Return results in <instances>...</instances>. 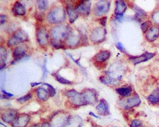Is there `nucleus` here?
I'll use <instances>...</instances> for the list:
<instances>
[{"label": "nucleus", "mask_w": 159, "mask_h": 127, "mask_svg": "<svg viewBox=\"0 0 159 127\" xmlns=\"http://www.w3.org/2000/svg\"><path fill=\"white\" fill-rule=\"evenodd\" d=\"M65 19V11L60 8H54L47 15V20L51 24H57Z\"/></svg>", "instance_id": "f257e3e1"}, {"label": "nucleus", "mask_w": 159, "mask_h": 127, "mask_svg": "<svg viewBox=\"0 0 159 127\" xmlns=\"http://www.w3.org/2000/svg\"><path fill=\"white\" fill-rule=\"evenodd\" d=\"M65 95H67L69 98L70 102L71 104H73L74 105L81 106L86 104L82 94H80L75 90H70L67 91V92L65 93Z\"/></svg>", "instance_id": "f03ea898"}, {"label": "nucleus", "mask_w": 159, "mask_h": 127, "mask_svg": "<svg viewBox=\"0 0 159 127\" xmlns=\"http://www.w3.org/2000/svg\"><path fill=\"white\" fill-rule=\"evenodd\" d=\"M27 34L23 30H19L15 32L14 36L12 37L8 42V45L9 47H12L16 45L21 42L26 41L27 39Z\"/></svg>", "instance_id": "7ed1b4c3"}, {"label": "nucleus", "mask_w": 159, "mask_h": 127, "mask_svg": "<svg viewBox=\"0 0 159 127\" xmlns=\"http://www.w3.org/2000/svg\"><path fill=\"white\" fill-rule=\"evenodd\" d=\"M67 34V28L65 25H59L54 27L51 31L52 36L56 40H60L62 38H64Z\"/></svg>", "instance_id": "20e7f679"}, {"label": "nucleus", "mask_w": 159, "mask_h": 127, "mask_svg": "<svg viewBox=\"0 0 159 127\" xmlns=\"http://www.w3.org/2000/svg\"><path fill=\"white\" fill-rule=\"evenodd\" d=\"M110 7V2L106 1H100L98 2L95 8H94V13L96 16H102L104 14L106 13Z\"/></svg>", "instance_id": "39448f33"}, {"label": "nucleus", "mask_w": 159, "mask_h": 127, "mask_svg": "<svg viewBox=\"0 0 159 127\" xmlns=\"http://www.w3.org/2000/svg\"><path fill=\"white\" fill-rule=\"evenodd\" d=\"M140 104V100L137 95L134 96L132 98L127 99L120 100L119 102V105L120 106L127 109L138 106Z\"/></svg>", "instance_id": "423d86ee"}, {"label": "nucleus", "mask_w": 159, "mask_h": 127, "mask_svg": "<svg viewBox=\"0 0 159 127\" xmlns=\"http://www.w3.org/2000/svg\"><path fill=\"white\" fill-rule=\"evenodd\" d=\"M91 2L90 1H80L78 4L75 6V9L77 12L83 15H88L90 12Z\"/></svg>", "instance_id": "0eeeda50"}, {"label": "nucleus", "mask_w": 159, "mask_h": 127, "mask_svg": "<svg viewBox=\"0 0 159 127\" xmlns=\"http://www.w3.org/2000/svg\"><path fill=\"white\" fill-rule=\"evenodd\" d=\"M106 35V31L104 28L98 27L92 32L90 39L95 42H101L104 40Z\"/></svg>", "instance_id": "6e6552de"}, {"label": "nucleus", "mask_w": 159, "mask_h": 127, "mask_svg": "<svg viewBox=\"0 0 159 127\" xmlns=\"http://www.w3.org/2000/svg\"><path fill=\"white\" fill-rule=\"evenodd\" d=\"M155 54L149 53V52H146L145 53H143L140 56H132V57H130L129 58V60L134 65H137L142 62H145L146 61H148L149 60L151 59L152 57H154V56Z\"/></svg>", "instance_id": "1a4fd4ad"}, {"label": "nucleus", "mask_w": 159, "mask_h": 127, "mask_svg": "<svg viewBox=\"0 0 159 127\" xmlns=\"http://www.w3.org/2000/svg\"><path fill=\"white\" fill-rule=\"evenodd\" d=\"M84 100L86 104H93L96 101V92L92 89H87L81 93Z\"/></svg>", "instance_id": "9d476101"}, {"label": "nucleus", "mask_w": 159, "mask_h": 127, "mask_svg": "<svg viewBox=\"0 0 159 127\" xmlns=\"http://www.w3.org/2000/svg\"><path fill=\"white\" fill-rule=\"evenodd\" d=\"M37 38L40 45H44L47 44L49 40V34L46 29L40 28L37 33Z\"/></svg>", "instance_id": "9b49d317"}, {"label": "nucleus", "mask_w": 159, "mask_h": 127, "mask_svg": "<svg viewBox=\"0 0 159 127\" xmlns=\"http://www.w3.org/2000/svg\"><path fill=\"white\" fill-rule=\"evenodd\" d=\"M96 109L99 114L102 115H106L109 114L108 104L104 99L100 101V103L96 106Z\"/></svg>", "instance_id": "f8f14e48"}, {"label": "nucleus", "mask_w": 159, "mask_h": 127, "mask_svg": "<svg viewBox=\"0 0 159 127\" xmlns=\"http://www.w3.org/2000/svg\"><path fill=\"white\" fill-rule=\"evenodd\" d=\"M30 120V117L27 115L22 114L18 117L12 124L14 127H24L27 125L29 121Z\"/></svg>", "instance_id": "ddd939ff"}, {"label": "nucleus", "mask_w": 159, "mask_h": 127, "mask_svg": "<svg viewBox=\"0 0 159 127\" xmlns=\"http://www.w3.org/2000/svg\"><path fill=\"white\" fill-rule=\"evenodd\" d=\"M80 36L77 35L74 31H71L68 33V35L67 37L66 43L70 46H75L80 41Z\"/></svg>", "instance_id": "4468645a"}, {"label": "nucleus", "mask_w": 159, "mask_h": 127, "mask_svg": "<svg viewBox=\"0 0 159 127\" xmlns=\"http://www.w3.org/2000/svg\"><path fill=\"white\" fill-rule=\"evenodd\" d=\"M111 53L109 51H102L95 56V60L98 63H103L110 58Z\"/></svg>", "instance_id": "2eb2a0df"}, {"label": "nucleus", "mask_w": 159, "mask_h": 127, "mask_svg": "<svg viewBox=\"0 0 159 127\" xmlns=\"http://www.w3.org/2000/svg\"><path fill=\"white\" fill-rule=\"evenodd\" d=\"M16 115H17V112L15 110H9L8 112H6L5 113L2 115V119L7 122V123H9V122H14L16 120Z\"/></svg>", "instance_id": "dca6fc26"}, {"label": "nucleus", "mask_w": 159, "mask_h": 127, "mask_svg": "<svg viewBox=\"0 0 159 127\" xmlns=\"http://www.w3.org/2000/svg\"><path fill=\"white\" fill-rule=\"evenodd\" d=\"M158 36H159V28L157 27H151L148 31L146 34L147 38L150 42L154 41L155 39L158 38Z\"/></svg>", "instance_id": "f3484780"}, {"label": "nucleus", "mask_w": 159, "mask_h": 127, "mask_svg": "<svg viewBox=\"0 0 159 127\" xmlns=\"http://www.w3.org/2000/svg\"><path fill=\"white\" fill-rule=\"evenodd\" d=\"M26 12V9L22 3L16 2L15 4L14 5V6L12 8V12L14 14L19 16H22L25 15Z\"/></svg>", "instance_id": "a211bd4d"}, {"label": "nucleus", "mask_w": 159, "mask_h": 127, "mask_svg": "<svg viewBox=\"0 0 159 127\" xmlns=\"http://www.w3.org/2000/svg\"><path fill=\"white\" fill-rule=\"evenodd\" d=\"M67 11L69 16V21L70 23H74L78 18V12L74 9L71 5H67Z\"/></svg>", "instance_id": "6ab92c4d"}, {"label": "nucleus", "mask_w": 159, "mask_h": 127, "mask_svg": "<svg viewBox=\"0 0 159 127\" xmlns=\"http://www.w3.org/2000/svg\"><path fill=\"white\" fill-rule=\"evenodd\" d=\"M127 9L126 3L123 1H117L116 3L115 14L117 16H123Z\"/></svg>", "instance_id": "aec40b11"}, {"label": "nucleus", "mask_w": 159, "mask_h": 127, "mask_svg": "<svg viewBox=\"0 0 159 127\" xmlns=\"http://www.w3.org/2000/svg\"><path fill=\"white\" fill-rule=\"evenodd\" d=\"M65 115H62L59 116L57 118L54 122L52 123V127H64V125L65 124L67 121L68 117Z\"/></svg>", "instance_id": "412c9836"}, {"label": "nucleus", "mask_w": 159, "mask_h": 127, "mask_svg": "<svg viewBox=\"0 0 159 127\" xmlns=\"http://www.w3.org/2000/svg\"><path fill=\"white\" fill-rule=\"evenodd\" d=\"M36 93L37 98L41 101H46L49 98V93H48V92H47V91L45 89L42 88H39L37 89Z\"/></svg>", "instance_id": "4be33fe9"}, {"label": "nucleus", "mask_w": 159, "mask_h": 127, "mask_svg": "<svg viewBox=\"0 0 159 127\" xmlns=\"http://www.w3.org/2000/svg\"><path fill=\"white\" fill-rule=\"evenodd\" d=\"M26 51L22 47H18L14 50V57L16 60H19L26 56Z\"/></svg>", "instance_id": "5701e85b"}, {"label": "nucleus", "mask_w": 159, "mask_h": 127, "mask_svg": "<svg viewBox=\"0 0 159 127\" xmlns=\"http://www.w3.org/2000/svg\"><path fill=\"white\" fill-rule=\"evenodd\" d=\"M116 91L121 97H126L131 94L133 90L131 87L127 86V87H123V88H118L116 89Z\"/></svg>", "instance_id": "b1692460"}, {"label": "nucleus", "mask_w": 159, "mask_h": 127, "mask_svg": "<svg viewBox=\"0 0 159 127\" xmlns=\"http://www.w3.org/2000/svg\"><path fill=\"white\" fill-rule=\"evenodd\" d=\"M149 101L154 104L159 103V89H155L148 97Z\"/></svg>", "instance_id": "393cba45"}, {"label": "nucleus", "mask_w": 159, "mask_h": 127, "mask_svg": "<svg viewBox=\"0 0 159 127\" xmlns=\"http://www.w3.org/2000/svg\"><path fill=\"white\" fill-rule=\"evenodd\" d=\"M135 11H136L135 18L139 21H142L147 16L146 12L144 11H143L142 9H141L140 8H139V7H136L135 8Z\"/></svg>", "instance_id": "a878e982"}, {"label": "nucleus", "mask_w": 159, "mask_h": 127, "mask_svg": "<svg viewBox=\"0 0 159 127\" xmlns=\"http://www.w3.org/2000/svg\"><path fill=\"white\" fill-rule=\"evenodd\" d=\"M81 124V119L80 117H75L70 119L67 127H80Z\"/></svg>", "instance_id": "bb28decb"}, {"label": "nucleus", "mask_w": 159, "mask_h": 127, "mask_svg": "<svg viewBox=\"0 0 159 127\" xmlns=\"http://www.w3.org/2000/svg\"><path fill=\"white\" fill-rule=\"evenodd\" d=\"M55 78L57 81H59V82H60L62 84H71V81L64 78L59 73H56L55 75Z\"/></svg>", "instance_id": "cd10ccee"}, {"label": "nucleus", "mask_w": 159, "mask_h": 127, "mask_svg": "<svg viewBox=\"0 0 159 127\" xmlns=\"http://www.w3.org/2000/svg\"><path fill=\"white\" fill-rule=\"evenodd\" d=\"M0 55H1V60H2V65L1 66H6V64L5 63V61L6 60V50L5 48L3 47H1V49H0Z\"/></svg>", "instance_id": "c85d7f7f"}, {"label": "nucleus", "mask_w": 159, "mask_h": 127, "mask_svg": "<svg viewBox=\"0 0 159 127\" xmlns=\"http://www.w3.org/2000/svg\"><path fill=\"white\" fill-rule=\"evenodd\" d=\"M152 23L150 21H146L144 22L141 25V29L143 33H146L147 31H149L150 29V27L151 26Z\"/></svg>", "instance_id": "c756f323"}, {"label": "nucleus", "mask_w": 159, "mask_h": 127, "mask_svg": "<svg viewBox=\"0 0 159 127\" xmlns=\"http://www.w3.org/2000/svg\"><path fill=\"white\" fill-rule=\"evenodd\" d=\"M39 8L40 10H46L48 7V2L47 1H37Z\"/></svg>", "instance_id": "7c9ffc66"}, {"label": "nucleus", "mask_w": 159, "mask_h": 127, "mask_svg": "<svg viewBox=\"0 0 159 127\" xmlns=\"http://www.w3.org/2000/svg\"><path fill=\"white\" fill-rule=\"evenodd\" d=\"M32 98V94H27L25 96H23L21 98H19L17 99V101L21 104H22V103H24L26 102H27V101H29V99H31Z\"/></svg>", "instance_id": "2f4dec72"}, {"label": "nucleus", "mask_w": 159, "mask_h": 127, "mask_svg": "<svg viewBox=\"0 0 159 127\" xmlns=\"http://www.w3.org/2000/svg\"><path fill=\"white\" fill-rule=\"evenodd\" d=\"M99 79L103 83H105L106 84H111L114 83V80L109 77L106 78L105 76H102Z\"/></svg>", "instance_id": "473e14b6"}, {"label": "nucleus", "mask_w": 159, "mask_h": 127, "mask_svg": "<svg viewBox=\"0 0 159 127\" xmlns=\"http://www.w3.org/2000/svg\"><path fill=\"white\" fill-rule=\"evenodd\" d=\"M51 45L54 47H55L56 48H64V45L61 43L60 42L54 40H51Z\"/></svg>", "instance_id": "72a5a7b5"}, {"label": "nucleus", "mask_w": 159, "mask_h": 127, "mask_svg": "<svg viewBox=\"0 0 159 127\" xmlns=\"http://www.w3.org/2000/svg\"><path fill=\"white\" fill-rule=\"evenodd\" d=\"M44 85L48 86V88H49V95L51 97H53L54 95H55V94H56V90L55 89V88L52 85H50V84H47V83H45Z\"/></svg>", "instance_id": "f704fd0d"}, {"label": "nucleus", "mask_w": 159, "mask_h": 127, "mask_svg": "<svg viewBox=\"0 0 159 127\" xmlns=\"http://www.w3.org/2000/svg\"><path fill=\"white\" fill-rule=\"evenodd\" d=\"M131 127H142V123L139 120H134L131 125H130Z\"/></svg>", "instance_id": "c9c22d12"}, {"label": "nucleus", "mask_w": 159, "mask_h": 127, "mask_svg": "<svg viewBox=\"0 0 159 127\" xmlns=\"http://www.w3.org/2000/svg\"><path fill=\"white\" fill-rule=\"evenodd\" d=\"M152 19L156 24H159V11L154 14V15L152 16Z\"/></svg>", "instance_id": "e433bc0d"}, {"label": "nucleus", "mask_w": 159, "mask_h": 127, "mask_svg": "<svg viewBox=\"0 0 159 127\" xmlns=\"http://www.w3.org/2000/svg\"><path fill=\"white\" fill-rule=\"evenodd\" d=\"M116 47L117 48L119 49L122 52H126V49H125L124 47L123 46V45L121 43V42H118V43L116 44Z\"/></svg>", "instance_id": "4c0bfd02"}, {"label": "nucleus", "mask_w": 159, "mask_h": 127, "mask_svg": "<svg viewBox=\"0 0 159 127\" xmlns=\"http://www.w3.org/2000/svg\"><path fill=\"white\" fill-rule=\"evenodd\" d=\"M106 21H107V17H103L102 18H101L99 19L100 24H102L103 26H105L106 24Z\"/></svg>", "instance_id": "58836bf2"}, {"label": "nucleus", "mask_w": 159, "mask_h": 127, "mask_svg": "<svg viewBox=\"0 0 159 127\" xmlns=\"http://www.w3.org/2000/svg\"><path fill=\"white\" fill-rule=\"evenodd\" d=\"M6 19V16L1 15V16H0V22H1V24H3L4 22H5Z\"/></svg>", "instance_id": "ea45409f"}, {"label": "nucleus", "mask_w": 159, "mask_h": 127, "mask_svg": "<svg viewBox=\"0 0 159 127\" xmlns=\"http://www.w3.org/2000/svg\"><path fill=\"white\" fill-rule=\"evenodd\" d=\"M43 72H44V74H43V78L42 79H44L46 77L47 73V68L46 67V65H44V68H43Z\"/></svg>", "instance_id": "a19ab883"}, {"label": "nucleus", "mask_w": 159, "mask_h": 127, "mask_svg": "<svg viewBox=\"0 0 159 127\" xmlns=\"http://www.w3.org/2000/svg\"><path fill=\"white\" fill-rule=\"evenodd\" d=\"M2 92H3V94H4L6 97H8V98H10V97H12V96L14 95L12 94H11V93L7 92L6 91H4V90H2Z\"/></svg>", "instance_id": "79ce46f5"}, {"label": "nucleus", "mask_w": 159, "mask_h": 127, "mask_svg": "<svg viewBox=\"0 0 159 127\" xmlns=\"http://www.w3.org/2000/svg\"><path fill=\"white\" fill-rule=\"evenodd\" d=\"M41 84L40 82H31V87L33 88V87L39 85V84Z\"/></svg>", "instance_id": "37998d69"}, {"label": "nucleus", "mask_w": 159, "mask_h": 127, "mask_svg": "<svg viewBox=\"0 0 159 127\" xmlns=\"http://www.w3.org/2000/svg\"><path fill=\"white\" fill-rule=\"evenodd\" d=\"M123 16H117L116 17V19L117 20H118L119 22H121L122 19H123Z\"/></svg>", "instance_id": "c03bdc74"}, {"label": "nucleus", "mask_w": 159, "mask_h": 127, "mask_svg": "<svg viewBox=\"0 0 159 127\" xmlns=\"http://www.w3.org/2000/svg\"><path fill=\"white\" fill-rule=\"evenodd\" d=\"M41 127H50V126L48 123H44L42 125Z\"/></svg>", "instance_id": "a18cd8bd"}, {"label": "nucleus", "mask_w": 159, "mask_h": 127, "mask_svg": "<svg viewBox=\"0 0 159 127\" xmlns=\"http://www.w3.org/2000/svg\"><path fill=\"white\" fill-rule=\"evenodd\" d=\"M89 114H90V115H92V116H93L94 117H95V118H96V119H100V117H98V116H97L96 115L94 114L92 112H90L89 113Z\"/></svg>", "instance_id": "49530a36"}, {"label": "nucleus", "mask_w": 159, "mask_h": 127, "mask_svg": "<svg viewBox=\"0 0 159 127\" xmlns=\"http://www.w3.org/2000/svg\"><path fill=\"white\" fill-rule=\"evenodd\" d=\"M113 127H116V126H113Z\"/></svg>", "instance_id": "de8ad7c7"}]
</instances>
